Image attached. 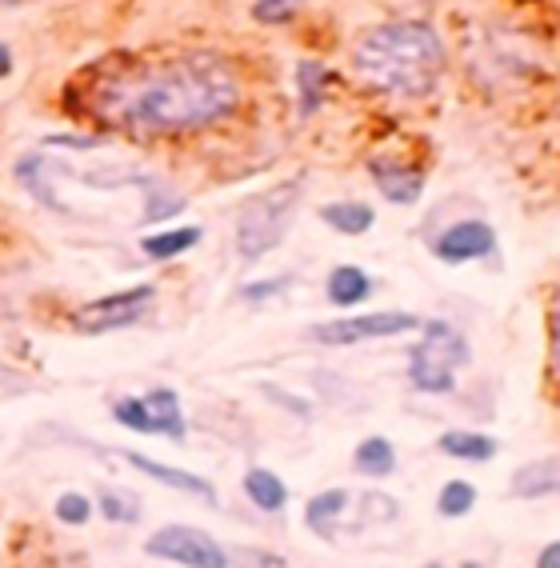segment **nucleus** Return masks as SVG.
<instances>
[{
	"mask_svg": "<svg viewBox=\"0 0 560 568\" xmlns=\"http://www.w3.org/2000/svg\"><path fill=\"white\" fill-rule=\"evenodd\" d=\"M241 104L236 72L213 52H184L129 64L89 89V112L104 129L133 136H176L233 116Z\"/></svg>",
	"mask_w": 560,
	"mask_h": 568,
	"instance_id": "1",
	"label": "nucleus"
},
{
	"mask_svg": "<svg viewBox=\"0 0 560 568\" xmlns=\"http://www.w3.org/2000/svg\"><path fill=\"white\" fill-rule=\"evenodd\" d=\"M353 69L368 89L417 101L437 89L445 72V41L425 21L373 24L353 49Z\"/></svg>",
	"mask_w": 560,
	"mask_h": 568,
	"instance_id": "2",
	"label": "nucleus"
},
{
	"mask_svg": "<svg viewBox=\"0 0 560 568\" xmlns=\"http://www.w3.org/2000/svg\"><path fill=\"white\" fill-rule=\"evenodd\" d=\"M301 184L305 181L296 176V181L276 184V189H268V193H256L245 201L241 221H236V253L245 256V261H265L276 244L288 236L296 204H301V196H305Z\"/></svg>",
	"mask_w": 560,
	"mask_h": 568,
	"instance_id": "3",
	"label": "nucleus"
},
{
	"mask_svg": "<svg viewBox=\"0 0 560 568\" xmlns=\"http://www.w3.org/2000/svg\"><path fill=\"white\" fill-rule=\"evenodd\" d=\"M460 365H469L465 336L452 325H445V321H428L425 341L413 345V353H408V381H413V388L428 396L452 393L457 388L452 376H457Z\"/></svg>",
	"mask_w": 560,
	"mask_h": 568,
	"instance_id": "4",
	"label": "nucleus"
},
{
	"mask_svg": "<svg viewBox=\"0 0 560 568\" xmlns=\"http://www.w3.org/2000/svg\"><path fill=\"white\" fill-rule=\"evenodd\" d=\"M153 305H156V284H133V288H121V293H109L101 301H92V305L77 308L72 325H77V333L104 336V333H116V328L136 325L141 316H149Z\"/></svg>",
	"mask_w": 560,
	"mask_h": 568,
	"instance_id": "5",
	"label": "nucleus"
},
{
	"mask_svg": "<svg viewBox=\"0 0 560 568\" xmlns=\"http://www.w3.org/2000/svg\"><path fill=\"white\" fill-rule=\"evenodd\" d=\"M144 552L156 560H173V565H184V568H228V552L216 545L204 528H193V525H164L156 528Z\"/></svg>",
	"mask_w": 560,
	"mask_h": 568,
	"instance_id": "6",
	"label": "nucleus"
},
{
	"mask_svg": "<svg viewBox=\"0 0 560 568\" xmlns=\"http://www.w3.org/2000/svg\"><path fill=\"white\" fill-rule=\"evenodd\" d=\"M420 328V316L413 313H368V316H340V321H325L313 325L308 336L325 348H345L360 345V341H377V336H400Z\"/></svg>",
	"mask_w": 560,
	"mask_h": 568,
	"instance_id": "7",
	"label": "nucleus"
},
{
	"mask_svg": "<svg viewBox=\"0 0 560 568\" xmlns=\"http://www.w3.org/2000/svg\"><path fill=\"white\" fill-rule=\"evenodd\" d=\"M432 253L445 264H469V261H485V256L497 253V233H492L489 221H457L452 229L437 236Z\"/></svg>",
	"mask_w": 560,
	"mask_h": 568,
	"instance_id": "8",
	"label": "nucleus"
},
{
	"mask_svg": "<svg viewBox=\"0 0 560 568\" xmlns=\"http://www.w3.org/2000/svg\"><path fill=\"white\" fill-rule=\"evenodd\" d=\"M368 176L377 181L380 196L388 204H417L425 193V173L420 169H408V164L388 161V156H373L368 161Z\"/></svg>",
	"mask_w": 560,
	"mask_h": 568,
	"instance_id": "9",
	"label": "nucleus"
},
{
	"mask_svg": "<svg viewBox=\"0 0 560 568\" xmlns=\"http://www.w3.org/2000/svg\"><path fill=\"white\" fill-rule=\"evenodd\" d=\"M129 465L141 468L144 477L161 480L164 488H176V493H189V497H201V500H208V505H213V500H216V488L208 485V480H204V477H196V473H184V468L164 465V460L144 457V453H129Z\"/></svg>",
	"mask_w": 560,
	"mask_h": 568,
	"instance_id": "10",
	"label": "nucleus"
},
{
	"mask_svg": "<svg viewBox=\"0 0 560 568\" xmlns=\"http://www.w3.org/2000/svg\"><path fill=\"white\" fill-rule=\"evenodd\" d=\"M144 400V413H149V428H153V437H169V440H184L189 425H184V413H181V396L173 388H153Z\"/></svg>",
	"mask_w": 560,
	"mask_h": 568,
	"instance_id": "11",
	"label": "nucleus"
},
{
	"mask_svg": "<svg viewBox=\"0 0 560 568\" xmlns=\"http://www.w3.org/2000/svg\"><path fill=\"white\" fill-rule=\"evenodd\" d=\"M333 81L336 77L325 61H301L296 64V101H301V121H308V116L325 104V92Z\"/></svg>",
	"mask_w": 560,
	"mask_h": 568,
	"instance_id": "12",
	"label": "nucleus"
},
{
	"mask_svg": "<svg viewBox=\"0 0 560 568\" xmlns=\"http://www.w3.org/2000/svg\"><path fill=\"white\" fill-rule=\"evenodd\" d=\"M368 296H373V276L365 268H357V264H336L333 273H328V301L336 308H353L360 301H368Z\"/></svg>",
	"mask_w": 560,
	"mask_h": 568,
	"instance_id": "13",
	"label": "nucleus"
},
{
	"mask_svg": "<svg viewBox=\"0 0 560 568\" xmlns=\"http://www.w3.org/2000/svg\"><path fill=\"white\" fill-rule=\"evenodd\" d=\"M348 500H353V497H348L345 488H328V493H320V497L308 500L305 525L313 528L320 540H336V520L345 517Z\"/></svg>",
	"mask_w": 560,
	"mask_h": 568,
	"instance_id": "14",
	"label": "nucleus"
},
{
	"mask_svg": "<svg viewBox=\"0 0 560 568\" xmlns=\"http://www.w3.org/2000/svg\"><path fill=\"white\" fill-rule=\"evenodd\" d=\"M320 221H325L333 233L360 236V233H368V229L377 224V213H373L365 201H333V204H325V209H320Z\"/></svg>",
	"mask_w": 560,
	"mask_h": 568,
	"instance_id": "15",
	"label": "nucleus"
},
{
	"mask_svg": "<svg viewBox=\"0 0 560 568\" xmlns=\"http://www.w3.org/2000/svg\"><path fill=\"white\" fill-rule=\"evenodd\" d=\"M201 244V229L196 224H184V229H164V233H153L141 241V253L149 261H173V256H184L189 248Z\"/></svg>",
	"mask_w": 560,
	"mask_h": 568,
	"instance_id": "16",
	"label": "nucleus"
},
{
	"mask_svg": "<svg viewBox=\"0 0 560 568\" xmlns=\"http://www.w3.org/2000/svg\"><path fill=\"white\" fill-rule=\"evenodd\" d=\"M497 440L489 433H445L440 437V453L452 460H472V465H485V460L497 457Z\"/></svg>",
	"mask_w": 560,
	"mask_h": 568,
	"instance_id": "17",
	"label": "nucleus"
},
{
	"mask_svg": "<svg viewBox=\"0 0 560 568\" xmlns=\"http://www.w3.org/2000/svg\"><path fill=\"white\" fill-rule=\"evenodd\" d=\"M557 473H560L557 457H544V460H537V465H525L517 477H512V497H520V500L549 497L552 488H557Z\"/></svg>",
	"mask_w": 560,
	"mask_h": 568,
	"instance_id": "18",
	"label": "nucleus"
},
{
	"mask_svg": "<svg viewBox=\"0 0 560 568\" xmlns=\"http://www.w3.org/2000/svg\"><path fill=\"white\" fill-rule=\"evenodd\" d=\"M245 493H248V500L261 508V513H281V508L288 505L285 480L276 477V473H268V468H248Z\"/></svg>",
	"mask_w": 560,
	"mask_h": 568,
	"instance_id": "19",
	"label": "nucleus"
},
{
	"mask_svg": "<svg viewBox=\"0 0 560 568\" xmlns=\"http://www.w3.org/2000/svg\"><path fill=\"white\" fill-rule=\"evenodd\" d=\"M353 468L360 477H388L397 468V448L388 445L385 437H368L357 445V457H353Z\"/></svg>",
	"mask_w": 560,
	"mask_h": 568,
	"instance_id": "20",
	"label": "nucleus"
},
{
	"mask_svg": "<svg viewBox=\"0 0 560 568\" xmlns=\"http://www.w3.org/2000/svg\"><path fill=\"white\" fill-rule=\"evenodd\" d=\"M96 508H101L112 525H136L141 520V497L129 493V488H104Z\"/></svg>",
	"mask_w": 560,
	"mask_h": 568,
	"instance_id": "21",
	"label": "nucleus"
},
{
	"mask_svg": "<svg viewBox=\"0 0 560 568\" xmlns=\"http://www.w3.org/2000/svg\"><path fill=\"white\" fill-rule=\"evenodd\" d=\"M176 213H184V196L164 184L144 181V221H169Z\"/></svg>",
	"mask_w": 560,
	"mask_h": 568,
	"instance_id": "22",
	"label": "nucleus"
},
{
	"mask_svg": "<svg viewBox=\"0 0 560 568\" xmlns=\"http://www.w3.org/2000/svg\"><path fill=\"white\" fill-rule=\"evenodd\" d=\"M301 9H305V0H253V21L281 29V24H293Z\"/></svg>",
	"mask_w": 560,
	"mask_h": 568,
	"instance_id": "23",
	"label": "nucleus"
},
{
	"mask_svg": "<svg viewBox=\"0 0 560 568\" xmlns=\"http://www.w3.org/2000/svg\"><path fill=\"white\" fill-rule=\"evenodd\" d=\"M472 505H477V488L469 480H448L437 497L440 517H465V513H472Z\"/></svg>",
	"mask_w": 560,
	"mask_h": 568,
	"instance_id": "24",
	"label": "nucleus"
},
{
	"mask_svg": "<svg viewBox=\"0 0 560 568\" xmlns=\"http://www.w3.org/2000/svg\"><path fill=\"white\" fill-rule=\"evenodd\" d=\"M41 169H44V156H41V153H29V156H21V161H17V181H21L24 189H29V193L37 196V201H41V204H49V209H64L61 201H52V196L44 193Z\"/></svg>",
	"mask_w": 560,
	"mask_h": 568,
	"instance_id": "25",
	"label": "nucleus"
},
{
	"mask_svg": "<svg viewBox=\"0 0 560 568\" xmlns=\"http://www.w3.org/2000/svg\"><path fill=\"white\" fill-rule=\"evenodd\" d=\"M112 416H116V425L133 428V433H141V437H153L141 396H124V400H116V405H112Z\"/></svg>",
	"mask_w": 560,
	"mask_h": 568,
	"instance_id": "26",
	"label": "nucleus"
},
{
	"mask_svg": "<svg viewBox=\"0 0 560 568\" xmlns=\"http://www.w3.org/2000/svg\"><path fill=\"white\" fill-rule=\"evenodd\" d=\"M92 513H96V505H92L84 493H64V497H57V520H64V525H89Z\"/></svg>",
	"mask_w": 560,
	"mask_h": 568,
	"instance_id": "27",
	"label": "nucleus"
},
{
	"mask_svg": "<svg viewBox=\"0 0 560 568\" xmlns=\"http://www.w3.org/2000/svg\"><path fill=\"white\" fill-rule=\"evenodd\" d=\"M288 288V281H256L248 284V288H241V296L245 301H268V296H281Z\"/></svg>",
	"mask_w": 560,
	"mask_h": 568,
	"instance_id": "28",
	"label": "nucleus"
},
{
	"mask_svg": "<svg viewBox=\"0 0 560 568\" xmlns=\"http://www.w3.org/2000/svg\"><path fill=\"white\" fill-rule=\"evenodd\" d=\"M265 393L273 396V400H281V405H288V408H293V413L301 416V420H308V416H313V413H308V405H305V400H296V396H288V393H276V388H268V385H265Z\"/></svg>",
	"mask_w": 560,
	"mask_h": 568,
	"instance_id": "29",
	"label": "nucleus"
},
{
	"mask_svg": "<svg viewBox=\"0 0 560 568\" xmlns=\"http://www.w3.org/2000/svg\"><path fill=\"white\" fill-rule=\"evenodd\" d=\"M537 568H560V545H557V540H549V545L540 548Z\"/></svg>",
	"mask_w": 560,
	"mask_h": 568,
	"instance_id": "30",
	"label": "nucleus"
},
{
	"mask_svg": "<svg viewBox=\"0 0 560 568\" xmlns=\"http://www.w3.org/2000/svg\"><path fill=\"white\" fill-rule=\"evenodd\" d=\"M9 72H12V49L9 44H0V81H4Z\"/></svg>",
	"mask_w": 560,
	"mask_h": 568,
	"instance_id": "31",
	"label": "nucleus"
},
{
	"mask_svg": "<svg viewBox=\"0 0 560 568\" xmlns=\"http://www.w3.org/2000/svg\"><path fill=\"white\" fill-rule=\"evenodd\" d=\"M425 568H445V565H425Z\"/></svg>",
	"mask_w": 560,
	"mask_h": 568,
	"instance_id": "32",
	"label": "nucleus"
},
{
	"mask_svg": "<svg viewBox=\"0 0 560 568\" xmlns=\"http://www.w3.org/2000/svg\"><path fill=\"white\" fill-rule=\"evenodd\" d=\"M465 568H480V565H465Z\"/></svg>",
	"mask_w": 560,
	"mask_h": 568,
	"instance_id": "33",
	"label": "nucleus"
}]
</instances>
